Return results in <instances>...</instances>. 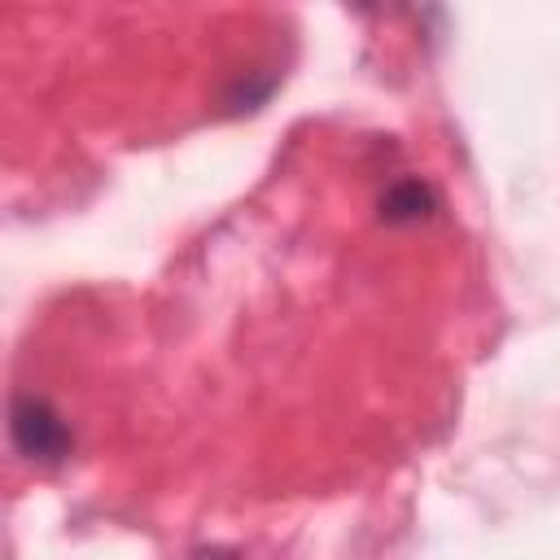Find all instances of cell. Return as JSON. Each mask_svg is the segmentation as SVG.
<instances>
[{
	"mask_svg": "<svg viewBox=\"0 0 560 560\" xmlns=\"http://www.w3.org/2000/svg\"><path fill=\"white\" fill-rule=\"evenodd\" d=\"M9 442L31 464H61L74 451L66 416L39 394H13L9 402Z\"/></svg>",
	"mask_w": 560,
	"mask_h": 560,
	"instance_id": "6da1fadb",
	"label": "cell"
},
{
	"mask_svg": "<svg viewBox=\"0 0 560 560\" xmlns=\"http://www.w3.org/2000/svg\"><path fill=\"white\" fill-rule=\"evenodd\" d=\"M429 210H433V192H429V184H420V179H407V184L389 188L385 201H381V214H385L389 223H416V219H424Z\"/></svg>",
	"mask_w": 560,
	"mask_h": 560,
	"instance_id": "7a4b0ae2",
	"label": "cell"
},
{
	"mask_svg": "<svg viewBox=\"0 0 560 560\" xmlns=\"http://www.w3.org/2000/svg\"><path fill=\"white\" fill-rule=\"evenodd\" d=\"M192 560H236V551L232 547H201Z\"/></svg>",
	"mask_w": 560,
	"mask_h": 560,
	"instance_id": "3957f363",
	"label": "cell"
}]
</instances>
